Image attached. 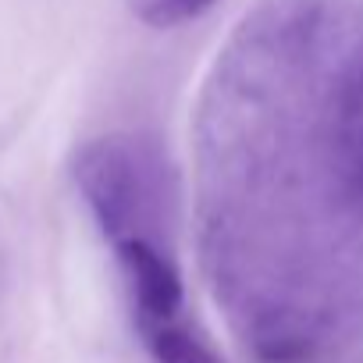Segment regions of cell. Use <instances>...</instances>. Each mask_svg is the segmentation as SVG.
<instances>
[{
    "label": "cell",
    "instance_id": "6da1fadb",
    "mask_svg": "<svg viewBox=\"0 0 363 363\" xmlns=\"http://www.w3.org/2000/svg\"><path fill=\"white\" fill-rule=\"evenodd\" d=\"M75 182L100 232L114 246L146 239L143 225L150 214V174L128 135H100L86 143L75 157Z\"/></svg>",
    "mask_w": 363,
    "mask_h": 363
},
{
    "label": "cell",
    "instance_id": "7a4b0ae2",
    "mask_svg": "<svg viewBox=\"0 0 363 363\" xmlns=\"http://www.w3.org/2000/svg\"><path fill=\"white\" fill-rule=\"evenodd\" d=\"M331 164L345 203L363 218V61L338 79L331 96Z\"/></svg>",
    "mask_w": 363,
    "mask_h": 363
},
{
    "label": "cell",
    "instance_id": "3957f363",
    "mask_svg": "<svg viewBox=\"0 0 363 363\" xmlns=\"http://www.w3.org/2000/svg\"><path fill=\"white\" fill-rule=\"evenodd\" d=\"M114 250H118V260H121V267L132 281L139 328L178 320V310H182V274H178V267L150 239H128V242H118Z\"/></svg>",
    "mask_w": 363,
    "mask_h": 363
},
{
    "label": "cell",
    "instance_id": "277c9868",
    "mask_svg": "<svg viewBox=\"0 0 363 363\" xmlns=\"http://www.w3.org/2000/svg\"><path fill=\"white\" fill-rule=\"evenodd\" d=\"M150 356L157 363H225L200 335H193L186 324L167 320V324H146L139 328Z\"/></svg>",
    "mask_w": 363,
    "mask_h": 363
},
{
    "label": "cell",
    "instance_id": "5b68a950",
    "mask_svg": "<svg viewBox=\"0 0 363 363\" xmlns=\"http://www.w3.org/2000/svg\"><path fill=\"white\" fill-rule=\"evenodd\" d=\"M218 0H128L132 15L150 29H178L203 18Z\"/></svg>",
    "mask_w": 363,
    "mask_h": 363
}]
</instances>
